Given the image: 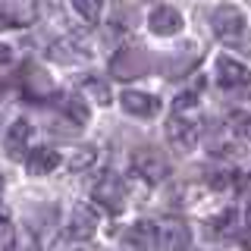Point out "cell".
<instances>
[{
    "mask_svg": "<svg viewBox=\"0 0 251 251\" xmlns=\"http://www.w3.org/2000/svg\"><path fill=\"white\" fill-rule=\"evenodd\" d=\"M167 138H170V145L176 148L179 154H188V151H195V145H198V126L176 113L167 123Z\"/></svg>",
    "mask_w": 251,
    "mask_h": 251,
    "instance_id": "cell-6",
    "label": "cell"
},
{
    "mask_svg": "<svg viewBox=\"0 0 251 251\" xmlns=\"http://www.w3.org/2000/svg\"><path fill=\"white\" fill-rule=\"evenodd\" d=\"M10 251H38V239H35V232H31V229H19V232L13 235Z\"/></svg>",
    "mask_w": 251,
    "mask_h": 251,
    "instance_id": "cell-20",
    "label": "cell"
},
{
    "mask_svg": "<svg viewBox=\"0 0 251 251\" xmlns=\"http://www.w3.org/2000/svg\"><path fill=\"white\" fill-rule=\"evenodd\" d=\"M94 226H98L94 210H91V207H75L73 217H69V226H66V239H73V242H88L91 235H94Z\"/></svg>",
    "mask_w": 251,
    "mask_h": 251,
    "instance_id": "cell-10",
    "label": "cell"
},
{
    "mask_svg": "<svg viewBox=\"0 0 251 251\" xmlns=\"http://www.w3.org/2000/svg\"><path fill=\"white\" fill-rule=\"evenodd\" d=\"M229 129L235 132V135H242V138L251 141V116H245V113H232V116H229Z\"/></svg>",
    "mask_w": 251,
    "mask_h": 251,
    "instance_id": "cell-21",
    "label": "cell"
},
{
    "mask_svg": "<svg viewBox=\"0 0 251 251\" xmlns=\"http://www.w3.org/2000/svg\"><path fill=\"white\" fill-rule=\"evenodd\" d=\"M0 28H16V22L10 19V16H6L3 10H0Z\"/></svg>",
    "mask_w": 251,
    "mask_h": 251,
    "instance_id": "cell-23",
    "label": "cell"
},
{
    "mask_svg": "<svg viewBox=\"0 0 251 251\" xmlns=\"http://www.w3.org/2000/svg\"><path fill=\"white\" fill-rule=\"evenodd\" d=\"M91 198L98 201L107 214H120V210L126 207V185H123V179L113 176V173H107V176L94 185Z\"/></svg>",
    "mask_w": 251,
    "mask_h": 251,
    "instance_id": "cell-3",
    "label": "cell"
},
{
    "mask_svg": "<svg viewBox=\"0 0 251 251\" xmlns=\"http://www.w3.org/2000/svg\"><path fill=\"white\" fill-rule=\"evenodd\" d=\"M73 10L82 16L88 25H98V19H100V0H73Z\"/></svg>",
    "mask_w": 251,
    "mask_h": 251,
    "instance_id": "cell-16",
    "label": "cell"
},
{
    "mask_svg": "<svg viewBox=\"0 0 251 251\" xmlns=\"http://www.w3.org/2000/svg\"><path fill=\"white\" fill-rule=\"evenodd\" d=\"M82 94H85V98H91L94 104H100V107L110 104V88H107V82L100 75H85L82 78Z\"/></svg>",
    "mask_w": 251,
    "mask_h": 251,
    "instance_id": "cell-15",
    "label": "cell"
},
{
    "mask_svg": "<svg viewBox=\"0 0 251 251\" xmlns=\"http://www.w3.org/2000/svg\"><path fill=\"white\" fill-rule=\"evenodd\" d=\"M110 73L113 78H138L148 73V53L141 50V47H126L113 57L110 63Z\"/></svg>",
    "mask_w": 251,
    "mask_h": 251,
    "instance_id": "cell-4",
    "label": "cell"
},
{
    "mask_svg": "<svg viewBox=\"0 0 251 251\" xmlns=\"http://www.w3.org/2000/svg\"><path fill=\"white\" fill-rule=\"evenodd\" d=\"M148 22H151V31L154 35H176L179 28H182V16L179 10H173V6H154L151 16H148Z\"/></svg>",
    "mask_w": 251,
    "mask_h": 251,
    "instance_id": "cell-11",
    "label": "cell"
},
{
    "mask_svg": "<svg viewBox=\"0 0 251 251\" xmlns=\"http://www.w3.org/2000/svg\"><path fill=\"white\" fill-rule=\"evenodd\" d=\"M210 28H214V35L220 41L235 44V41H242V35H245V13H242L239 6H232V3H223V6L214 10V16H210Z\"/></svg>",
    "mask_w": 251,
    "mask_h": 251,
    "instance_id": "cell-1",
    "label": "cell"
},
{
    "mask_svg": "<svg viewBox=\"0 0 251 251\" xmlns=\"http://www.w3.org/2000/svg\"><path fill=\"white\" fill-rule=\"evenodd\" d=\"M47 57L57 60V63H69V66H75V63L88 60L91 53H88V47L78 44L75 38H63V41H57V44L50 47V50H47Z\"/></svg>",
    "mask_w": 251,
    "mask_h": 251,
    "instance_id": "cell-13",
    "label": "cell"
},
{
    "mask_svg": "<svg viewBox=\"0 0 251 251\" xmlns=\"http://www.w3.org/2000/svg\"><path fill=\"white\" fill-rule=\"evenodd\" d=\"M217 82L223 85V88H245V85H251V73L242 60L220 57L217 60Z\"/></svg>",
    "mask_w": 251,
    "mask_h": 251,
    "instance_id": "cell-7",
    "label": "cell"
},
{
    "mask_svg": "<svg viewBox=\"0 0 251 251\" xmlns=\"http://www.w3.org/2000/svg\"><path fill=\"white\" fill-rule=\"evenodd\" d=\"M63 110H66V116H69L73 123H78V126L88 123V116H91L82 98H66V100H63Z\"/></svg>",
    "mask_w": 251,
    "mask_h": 251,
    "instance_id": "cell-17",
    "label": "cell"
},
{
    "mask_svg": "<svg viewBox=\"0 0 251 251\" xmlns=\"http://www.w3.org/2000/svg\"><path fill=\"white\" fill-rule=\"evenodd\" d=\"M13 235H16L13 226L6 223L3 217H0V248H10V245H13Z\"/></svg>",
    "mask_w": 251,
    "mask_h": 251,
    "instance_id": "cell-22",
    "label": "cell"
},
{
    "mask_svg": "<svg viewBox=\"0 0 251 251\" xmlns=\"http://www.w3.org/2000/svg\"><path fill=\"white\" fill-rule=\"evenodd\" d=\"M120 104L129 116H154L157 110H160V100L151 98V94H145V91H123Z\"/></svg>",
    "mask_w": 251,
    "mask_h": 251,
    "instance_id": "cell-12",
    "label": "cell"
},
{
    "mask_svg": "<svg viewBox=\"0 0 251 251\" xmlns=\"http://www.w3.org/2000/svg\"><path fill=\"white\" fill-rule=\"evenodd\" d=\"M28 91H31V98H47V94L53 91V85H50V78H47L44 73H31L28 75Z\"/></svg>",
    "mask_w": 251,
    "mask_h": 251,
    "instance_id": "cell-19",
    "label": "cell"
},
{
    "mask_svg": "<svg viewBox=\"0 0 251 251\" xmlns=\"http://www.w3.org/2000/svg\"><path fill=\"white\" fill-rule=\"evenodd\" d=\"M28 141H31V126H28V120H16L10 129H6V138H3L6 154H10L13 160H22L25 151H28Z\"/></svg>",
    "mask_w": 251,
    "mask_h": 251,
    "instance_id": "cell-9",
    "label": "cell"
},
{
    "mask_svg": "<svg viewBox=\"0 0 251 251\" xmlns=\"http://www.w3.org/2000/svg\"><path fill=\"white\" fill-rule=\"evenodd\" d=\"M132 170H135V176L148 179V182H160V179L170 176V163L157 148H138L132 154Z\"/></svg>",
    "mask_w": 251,
    "mask_h": 251,
    "instance_id": "cell-2",
    "label": "cell"
},
{
    "mask_svg": "<svg viewBox=\"0 0 251 251\" xmlns=\"http://www.w3.org/2000/svg\"><path fill=\"white\" fill-rule=\"evenodd\" d=\"M94 160H98V151L88 145V148H82L78 154H73V160H69V170L73 173H82V170H91L94 167Z\"/></svg>",
    "mask_w": 251,
    "mask_h": 251,
    "instance_id": "cell-18",
    "label": "cell"
},
{
    "mask_svg": "<svg viewBox=\"0 0 251 251\" xmlns=\"http://www.w3.org/2000/svg\"><path fill=\"white\" fill-rule=\"evenodd\" d=\"M188 245H192V229H188L182 220H167V223H160L157 251H188Z\"/></svg>",
    "mask_w": 251,
    "mask_h": 251,
    "instance_id": "cell-5",
    "label": "cell"
},
{
    "mask_svg": "<svg viewBox=\"0 0 251 251\" xmlns=\"http://www.w3.org/2000/svg\"><path fill=\"white\" fill-rule=\"evenodd\" d=\"M245 220H248V226H251V201H248V210H245Z\"/></svg>",
    "mask_w": 251,
    "mask_h": 251,
    "instance_id": "cell-24",
    "label": "cell"
},
{
    "mask_svg": "<svg viewBox=\"0 0 251 251\" xmlns=\"http://www.w3.org/2000/svg\"><path fill=\"white\" fill-rule=\"evenodd\" d=\"M154 226L151 223H132L129 229H126L123 235H120V248L123 251H151V245H154Z\"/></svg>",
    "mask_w": 251,
    "mask_h": 251,
    "instance_id": "cell-8",
    "label": "cell"
},
{
    "mask_svg": "<svg viewBox=\"0 0 251 251\" xmlns=\"http://www.w3.org/2000/svg\"><path fill=\"white\" fill-rule=\"evenodd\" d=\"M57 163H60V154L50 151V148H35V151L25 157L28 176H47L50 170H57Z\"/></svg>",
    "mask_w": 251,
    "mask_h": 251,
    "instance_id": "cell-14",
    "label": "cell"
}]
</instances>
